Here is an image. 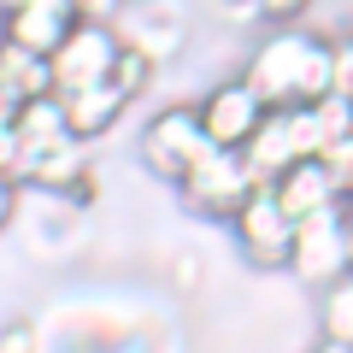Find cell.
<instances>
[{
    "label": "cell",
    "mask_w": 353,
    "mask_h": 353,
    "mask_svg": "<svg viewBox=\"0 0 353 353\" xmlns=\"http://www.w3.org/2000/svg\"><path fill=\"white\" fill-rule=\"evenodd\" d=\"M41 94H53L48 53H30V48H18V41H6V48H0V101L24 106V101H41Z\"/></svg>",
    "instance_id": "12"
},
{
    "label": "cell",
    "mask_w": 353,
    "mask_h": 353,
    "mask_svg": "<svg viewBox=\"0 0 353 353\" xmlns=\"http://www.w3.org/2000/svg\"><path fill=\"white\" fill-rule=\"evenodd\" d=\"M153 77H159V65H153L141 48H130V41H124V53H118V65H112V83L124 88L130 101H141V94L153 88Z\"/></svg>",
    "instance_id": "16"
},
{
    "label": "cell",
    "mask_w": 353,
    "mask_h": 353,
    "mask_svg": "<svg viewBox=\"0 0 353 353\" xmlns=\"http://www.w3.org/2000/svg\"><path fill=\"white\" fill-rule=\"evenodd\" d=\"M18 106H0V176L18 183V165H24V136H18Z\"/></svg>",
    "instance_id": "20"
},
{
    "label": "cell",
    "mask_w": 353,
    "mask_h": 353,
    "mask_svg": "<svg viewBox=\"0 0 353 353\" xmlns=\"http://www.w3.org/2000/svg\"><path fill=\"white\" fill-rule=\"evenodd\" d=\"M124 6H153V0H124Z\"/></svg>",
    "instance_id": "27"
},
{
    "label": "cell",
    "mask_w": 353,
    "mask_h": 353,
    "mask_svg": "<svg viewBox=\"0 0 353 353\" xmlns=\"http://www.w3.org/2000/svg\"><path fill=\"white\" fill-rule=\"evenodd\" d=\"M271 189H277L283 212H289L294 224L341 201V194H336V183H330V176H324V165H318V159H301V165H294V171H283L277 183H271Z\"/></svg>",
    "instance_id": "13"
},
{
    "label": "cell",
    "mask_w": 353,
    "mask_h": 353,
    "mask_svg": "<svg viewBox=\"0 0 353 353\" xmlns=\"http://www.w3.org/2000/svg\"><path fill=\"white\" fill-rule=\"evenodd\" d=\"M230 236H236V253L253 265V271H289V259H294V218L283 212V201H277L271 183L248 194V206L230 218Z\"/></svg>",
    "instance_id": "6"
},
{
    "label": "cell",
    "mask_w": 353,
    "mask_h": 353,
    "mask_svg": "<svg viewBox=\"0 0 353 353\" xmlns=\"http://www.w3.org/2000/svg\"><path fill=\"white\" fill-rule=\"evenodd\" d=\"M265 94L248 83V77H224L201 94V130L212 148H248V136L265 124Z\"/></svg>",
    "instance_id": "8"
},
{
    "label": "cell",
    "mask_w": 353,
    "mask_h": 353,
    "mask_svg": "<svg viewBox=\"0 0 353 353\" xmlns=\"http://www.w3.org/2000/svg\"><path fill=\"white\" fill-rule=\"evenodd\" d=\"M41 347H48L41 318H6L0 324V353H41Z\"/></svg>",
    "instance_id": "19"
},
{
    "label": "cell",
    "mask_w": 353,
    "mask_h": 353,
    "mask_svg": "<svg viewBox=\"0 0 353 353\" xmlns=\"http://www.w3.org/2000/svg\"><path fill=\"white\" fill-rule=\"evenodd\" d=\"M71 6L88 24H118V18H124V0H71Z\"/></svg>",
    "instance_id": "22"
},
{
    "label": "cell",
    "mask_w": 353,
    "mask_h": 353,
    "mask_svg": "<svg viewBox=\"0 0 353 353\" xmlns=\"http://www.w3.org/2000/svg\"><path fill=\"white\" fill-rule=\"evenodd\" d=\"M289 271L301 283H312V289H324L341 271H353V212H347V201H336V206H324V212H312V218L294 224Z\"/></svg>",
    "instance_id": "4"
},
{
    "label": "cell",
    "mask_w": 353,
    "mask_h": 353,
    "mask_svg": "<svg viewBox=\"0 0 353 353\" xmlns=\"http://www.w3.org/2000/svg\"><path fill=\"white\" fill-rule=\"evenodd\" d=\"M18 206H24V189H18L12 176H0V236L18 224Z\"/></svg>",
    "instance_id": "23"
},
{
    "label": "cell",
    "mask_w": 353,
    "mask_h": 353,
    "mask_svg": "<svg viewBox=\"0 0 353 353\" xmlns=\"http://www.w3.org/2000/svg\"><path fill=\"white\" fill-rule=\"evenodd\" d=\"M77 24H83V18H77L71 0H24V6L6 12V41H18V48H30V53H53Z\"/></svg>",
    "instance_id": "11"
},
{
    "label": "cell",
    "mask_w": 353,
    "mask_h": 353,
    "mask_svg": "<svg viewBox=\"0 0 353 353\" xmlns=\"http://www.w3.org/2000/svg\"><path fill=\"white\" fill-rule=\"evenodd\" d=\"M248 165L265 176V183H277L283 171H294L301 159H318L324 153V136H318V118L312 106H271L265 124L248 136Z\"/></svg>",
    "instance_id": "5"
},
{
    "label": "cell",
    "mask_w": 353,
    "mask_h": 353,
    "mask_svg": "<svg viewBox=\"0 0 353 353\" xmlns=\"http://www.w3.org/2000/svg\"><path fill=\"white\" fill-rule=\"evenodd\" d=\"M118 36L130 41V48H141L153 65H171L176 53L189 48V30H183V12H176V0H153V6H124V18H118Z\"/></svg>",
    "instance_id": "9"
},
{
    "label": "cell",
    "mask_w": 353,
    "mask_h": 353,
    "mask_svg": "<svg viewBox=\"0 0 353 353\" xmlns=\"http://www.w3.org/2000/svg\"><path fill=\"white\" fill-rule=\"evenodd\" d=\"M118 53H124V36H118V24H77L71 36L59 41V48L48 53L53 65V94H77V88H94L112 77Z\"/></svg>",
    "instance_id": "7"
},
{
    "label": "cell",
    "mask_w": 353,
    "mask_h": 353,
    "mask_svg": "<svg viewBox=\"0 0 353 353\" xmlns=\"http://www.w3.org/2000/svg\"><path fill=\"white\" fill-rule=\"evenodd\" d=\"M347 212H353V201H347Z\"/></svg>",
    "instance_id": "28"
},
{
    "label": "cell",
    "mask_w": 353,
    "mask_h": 353,
    "mask_svg": "<svg viewBox=\"0 0 353 353\" xmlns=\"http://www.w3.org/2000/svg\"><path fill=\"white\" fill-rule=\"evenodd\" d=\"M318 330H324V341L353 347V271H341L336 283L318 289Z\"/></svg>",
    "instance_id": "14"
},
{
    "label": "cell",
    "mask_w": 353,
    "mask_h": 353,
    "mask_svg": "<svg viewBox=\"0 0 353 353\" xmlns=\"http://www.w3.org/2000/svg\"><path fill=\"white\" fill-rule=\"evenodd\" d=\"M318 165H324V176L336 183L341 201H353V130H347L341 141H330V148L318 153Z\"/></svg>",
    "instance_id": "17"
},
{
    "label": "cell",
    "mask_w": 353,
    "mask_h": 353,
    "mask_svg": "<svg viewBox=\"0 0 353 353\" xmlns=\"http://www.w3.org/2000/svg\"><path fill=\"white\" fill-rule=\"evenodd\" d=\"M0 6H6V12H12V6H24V0H0Z\"/></svg>",
    "instance_id": "26"
},
{
    "label": "cell",
    "mask_w": 353,
    "mask_h": 353,
    "mask_svg": "<svg viewBox=\"0 0 353 353\" xmlns=\"http://www.w3.org/2000/svg\"><path fill=\"white\" fill-rule=\"evenodd\" d=\"M253 189H265V176L248 165V153H241V148H212L189 176H183V183H176L183 206L201 212V218H218V224H230V218L248 206Z\"/></svg>",
    "instance_id": "3"
},
{
    "label": "cell",
    "mask_w": 353,
    "mask_h": 353,
    "mask_svg": "<svg viewBox=\"0 0 353 353\" xmlns=\"http://www.w3.org/2000/svg\"><path fill=\"white\" fill-rule=\"evenodd\" d=\"M12 118H18V136H24V148H41V141H59V136H71V124H65V101H59V94L24 101Z\"/></svg>",
    "instance_id": "15"
},
{
    "label": "cell",
    "mask_w": 353,
    "mask_h": 353,
    "mask_svg": "<svg viewBox=\"0 0 353 353\" xmlns=\"http://www.w3.org/2000/svg\"><path fill=\"white\" fill-rule=\"evenodd\" d=\"M330 59H336L330 36H318L306 24H283L253 41L241 77L265 94V106H312L330 94Z\"/></svg>",
    "instance_id": "1"
},
{
    "label": "cell",
    "mask_w": 353,
    "mask_h": 353,
    "mask_svg": "<svg viewBox=\"0 0 353 353\" xmlns=\"http://www.w3.org/2000/svg\"><path fill=\"white\" fill-rule=\"evenodd\" d=\"M136 153H141V165H148V176H159V183L176 189V183L212 153V141H206V130H201V106H159V112L141 124Z\"/></svg>",
    "instance_id": "2"
},
{
    "label": "cell",
    "mask_w": 353,
    "mask_h": 353,
    "mask_svg": "<svg viewBox=\"0 0 353 353\" xmlns=\"http://www.w3.org/2000/svg\"><path fill=\"white\" fill-rule=\"evenodd\" d=\"M312 353H353V347H347V341H324V336H318V347H312Z\"/></svg>",
    "instance_id": "24"
},
{
    "label": "cell",
    "mask_w": 353,
    "mask_h": 353,
    "mask_svg": "<svg viewBox=\"0 0 353 353\" xmlns=\"http://www.w3.org/2000/svg\"><path fill=\"white\" fill-rule=\"evenodd\" d=\"M312 118H318V136H324V148H330V141H341L353 130V101L324 94V101H312Z\"/></svg>",
    "instance_id": "18"
},
{
    "label": "cell",
    "mask_w": 353,
    "mask_h": 353,
    "mask_svg": "<svg viewBox=\"0 0 353 353\" xmlns=\"http://www.w3.org/2000/svg\"><path fill=\"white\" fill-rule=\"evenodd\" d=\"M330 94L353 101V36L336 41V59H330Z\"/></svg>",
    "instance_id": "21"
},
{
    "label": "cell",
    "mask_w": 353,
    "mask_h": 353,
    "mask_svg": "<svg viewBox=\"0 0 353 353\" xmlns=\"http://www.w3.org/2000/svg\"><path fill=\"white\" fill-rule=\"evenodd\" d=\"M0 106H6V101H0Z\"/></svg>",
    "instance_id": "29"
},
{
    "label": "cell",
    "mask_w": 353,
    "mask_h": 353,
    "mask_svg": "<svg viewBox=\"0 0 353 353\" xmlns=\"http://www.w3.org/2000/svg\"><path fill=\"white\" fill-rule=\"evenodd\" d=\"M0 48H6V6H0Z\"/></svg>",
    "instance_id": "25"
},
{
    "label": "cell",
    "mask_w": 353,
    "mask_h": 353,
    "mask_svg": "<svg viewBox=\"0 0 353 353\" xmlns=\"http://www.w3.org/2000/svg\"><path fill=\"white\" fill-rule=\"evenodd\" d=\"M59 101H65V124H71V136L88 141V148H94L101 136H112V130L124 124V112L136 106L124 88L112 83V77H106V83H94V88H77V94H59Z\"/></svg>",
    "instance_id": "10"
}]
</instances>
